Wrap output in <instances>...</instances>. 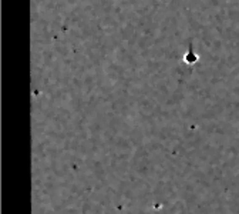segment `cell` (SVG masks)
Here are the masks:
<instances>
[{"label":"cell","instance_id":"6da1fadb","mask_svg":"<svg viewBox=\"0 0 239 214\" xmlns=\"http://www.w3.org/2000/svg\"><path fill=\"white\" fill-rule=\"evenodd\" d=\"M195 60H197V56L192 53V50H189V53L185 56V61L187 63H195Z\"/></svg>","mask_w":239,"mask_h":214}]
</instances>
